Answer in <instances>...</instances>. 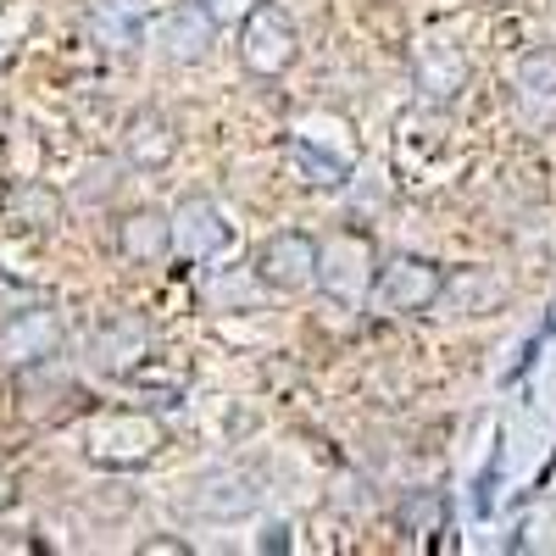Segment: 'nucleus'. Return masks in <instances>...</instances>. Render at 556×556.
Segmentation results:
<instances>
[{
    "label": "nucleus",
    "instance_id": "nucleus-1",
    "mask_svg": "<svg viewBox=\"0 0 556 556\" xmlns=\"http://www.w3.org/2000/svg\"><path fill=\"white\" fill-rule=\"evenodd\" d=\"M301 56V28L295 17L278 7V0H256V7L240 17V62L256 78H278L290 73Z\"/></svg>",
    "mask_w": 556,
    "mask_h": 556
},
{
    "label": "nucleus",
    "instance_id": "nucleus-2",
    "mask_svg": "<svg viewBox=\"0 0 556 556\" xmlns=\"http://www.w3.org/2000/svg\"><path fill=\"white\" fill-rule=\"evenodd\" d=\"M162 451V424L146 412H101L89 417L84 434V456L101 462V468H146Z\"/></svg>",
    "mask_w": 556,
    "mask_h": 556
},
{
    "label": "nucleus",
    "instance_id": "nucleus-3",
    "mask_svg": "<svg viewBox=\"0 0 556 556\" xmlns=\"http://www.w3.org/2000/svg\"><path fill=\"white\" fill-rule=\"evenodd\" d=\"M374 278H379V256H374V240L345 228V235L323 240V262H317V285L334 306H362L374 295Z\"/></svg>",
    "mask_w": 556,
    "mask_h": 556
},
{
    "label": "nucleus",
    "instance_id": "nucleus-4",
    "mask_svg": "<svg viewBox=\"0 0 556 556\" xmlns=\"http://www.w3.org/2000/svg\"><path fill=\"white\" fill-rule=\"evenodd\" d=\"M406 67H412V89H417L429 106H451L462 89H468V51H462L451 34H440V28H429V34L412 39Z\"/></svg>",
    "mask_w": 556,
    "mask_h": 556
},
{
    "label": "nucleus",
    "instance_id": "nucleus-5",
    "mask_svg": "<svg viewBox=\"0 0 556 556\" xmlns=\"http://www.w3.org/2000/svg\"><path fill=\"white\" fill-rule=\"evenodd\" d=\"M317 262H323V245L295 235V228H285V235L262 240L251 267L273 295H306V290H317Z\"/></svg>",
    "mask_w": 556,
    "mask_h": 556
},
{
    "label": "nucleus",
    "instance_id": "nucleus-6",
    "mask_svg": "<svg viewBox=\"0 0 556 556\" xmlns=\"http://www.w3.org/2000/svg\"><path fill=\"white\" fill-rule=\"evenodd\" d=\"M445 295V273L424 256H390L379 262V278H374V306L379 312H429L434 301Z\"/></svg>",
    "mask_w": 556,
    "mask_h": 556
},
{
    "label": "nucleus",
    "instance_id": "nucleus-7",
    "mask_svg": "<svg viewBox=\"0 0 556 556\" xmlns=\"http://www.w3.org/2000/svg\"><path fill=\"white\" fill-rule=\"evenodd\" d=\"M0 356H7L17 374L23 367H39V362H56L62 356V317L56 312H12L7 323H0Z\"/></svg>",
    "mask_w": 556,
    "mask_h": 556
},
{
    "label": "nucleus",
    "instance_id": "nucleus-8",
    "mask_svg": "<svg viewBox=\"0 0 556 556\" xmlns=\"http://www.w3.org/2000/svg\"><path fill=\"white\" fill-rule=\"evenodd\" d=\"M513 106L523 128L551 134L556 128V51H529L513 73Z\"/></svg>",
    "mask_w": 556,
    "mask_h": 556
},
{
    "label": "nucleus",
    "instance_id": "nucleus-9",
    "mask_svg": "<svg viewBox=\"0 0 556 556\" xmlns=\"http://www.w3.org/2000/svg\"><path fill=\"white\" fill-rule=\"evenodd\" d=\"M228 240H235V228L223 223V212L212 206V201H184L178 212H173V251L184 256V262H217L223 251H228Z\"/></svg>",
    "mask_w": 556,
    "mask_h": 556
},
{
    "label": "nucleus",
    "instance_id": "nucleus-10",
    "mask_svg": "<svg viewBox=\"0 0 556 556\" xmlns=\"http://www.w3.org/2000/svg\"><path fill=\"white\" fill-rule=\"evenodd\" d=\"M146 356H151V329L139 317H106L96 329V340H89V362L101 374H134Z\"/></svg>",
    "mask_w": 556,
    "mask_h": 556
},
{
    "label": "nucleus",
    "instance_id": "nucleus-11",
    "mask_svg": "<svg viewBox=\"0 0 556 556\" xmlns=\"http://www.w3.org/2000/svg\"><path fill=\"white\" fill-rule=\"evenodd\" d=\"M151 23V0H89V34H96L101 51H134L146 39Z\"/></svg>",
    "mask_w": 556,
    "mask_h": 556
},
{
    "label": "nucleus",
    "instance_id": "nucleus-12",
    "mask_svg": "<svg viewBox=\"0 0 556 556\" xmlns=\"http://www.w3.org/2000/svg\"><path fill=\"white\" fill-rule=\"evenodd\" d=\"M117 251H123L128 262H139V267L173 256V217L156 212V206L123 212V223H117Z\"/></svg>",
    "mask_w": 556,
    "mask_h": 556
},
{
    "label": "nucleus",
    "instance_id": "nucleus-13",
    "mask_svg": "<svg viewBox=\"0 0 556 556\" xmlns=\"http://www.w3.org/2000/svg\"><path fill=\"white\" fill-rule=\"evenodd\" d=\"M295 162L306 167V184H345L351 178V139H334V146H323V123H301L295 128Z\"/></svg>",
    "mask_w": 556,
    "mask_h": 556
},
{
    "label": "nucleus",
    "instance_id": "nucleus-14",
    "mask_svg": "<svg viewBox=\"0 0 556 556\" xmlns=\"http://www.w3.org/2000/svg\"><path fill=\"white\" fill-rule=\"evenodd\" d=\"M212 34H217V23H212V12L201 7V0H190V7H178V12H167L162 17V45H167V62H201L206 51H212Z\"/></svg>",
    "mask_w": 556,
    "mask_h": 556
},
{
    "label": "nucleus",
    "instance_id": "nucleus-15",
    "mask_svg": "<svg viewBox=\"0 0 556 556\" xmlns=\"http://www.w3.org/2000/svg\"><path fill=\"white\" fill-rule=\"evenodd\" d=\"M173 151H178V134H173V123H167L162 112H139V117L128 123V134H123V156H128V167L156 173V167L173 162Z\"/></svg>",
    "mask_w": 556,
    "mask_h": 556
},
{
    "label": "nucleus",
    "instance_id": "nucleus-16",
    "mask_svg": "<svg viewBox=\"0 0 556 556\" xmlns=\"http://www.w3.org/2000/svg\"><path fill=\"white\" fill-rule=\"evenodd\" d=\"M190 506H195L201 518H235V513H251V506H256V490H251L245 473H212V479L195 490Z\"/></svg>",
    "mask_w": 556,
    "mask_h": 556
},
{
    "label": "nucleus",
    "instance_id": "nucleus-17",
    "mask_svg": "<svg viewBox=\"0 0 556 556\" xmlns=\"http://www.w3.org/2000/svg\"><path fill=\"white\" fill-rule=\"evenodd\" d=\"M201 7L212 12V23H235V17H245L256 0H201Z\"/></svg>",
    "mask_w": 556,
    "mask_h": 556
},
{
    "label": "nucleus",
    "instance_id": "nucleus-18",
    "mask_svg": "<svg viewBox=\"0 0 556 556\" xmlns=\"http://www.w3.org/2000/svg\"><path fill=\"white\" fill-rule=\"evenodd\" d=\"M262 551H290V529H285V523H267V540H262Z\"/></svg>",
    "mask_w": 556,
    "mask_h": 556
},
{
    "label": "nucleus",
    "instance_id": "nucleus-19",
    "mask_svg": "<svg viewBox=\"0 0 556 556\" xmlns=\"http://www.w3.org/2000/svg\"><path fill=\"white\" fill-rule=\"evenodd\" d=\"M12 501H17V484H12V473H7V468H0V513H7Z\"/></svg>",
    "mask_w": 556,
    "mask_h": 556
}]
</instances>
